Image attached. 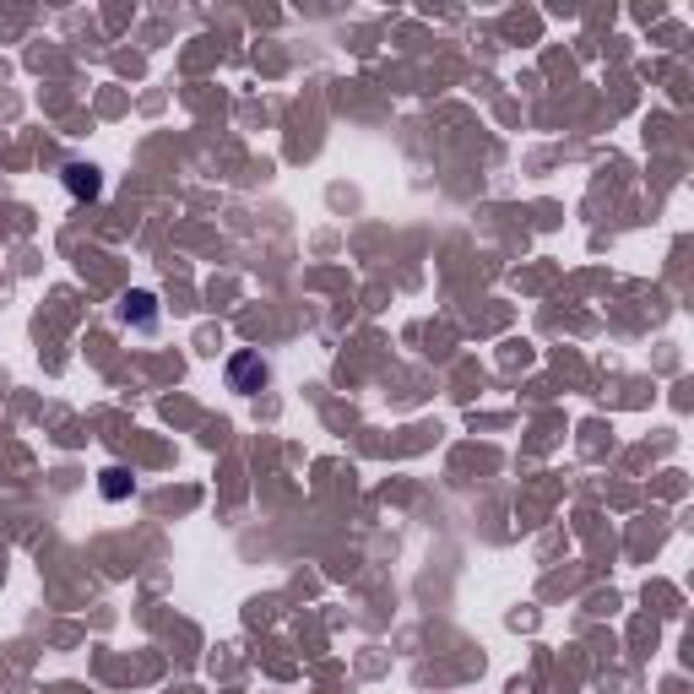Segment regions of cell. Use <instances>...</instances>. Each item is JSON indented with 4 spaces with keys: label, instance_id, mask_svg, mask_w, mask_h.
Instances as JSON below:
<instances>
[{
    "label": "cell",
    "instance_id": "2",
    "mask_svg": "<svg viewBox=\"0 0 694 694\" xmlns=\"http://www.w3.org/2000/svg\"><path fill=\"white\" fill-rule=\"evenodd\" d=\"M119 321L131 326V331H158V298L142 293V288L125 293V298H119Z\"/></svg>",
    "mask_w": 694,
    "mask_h": 694
},
{
    "label": "cell",
    "instance_id": "3",
    "mask_svg": "<svg viewBox=\"0 0 694 694\" xmlns=\"http://www.w3.org/2000/svg\"><path fill=\"white\" fill-rule=\"evenodd\" d=\"M66 191H71V196H82V201H93V196L103 191V179H98V168H93V163H66Z\"/></svg>",
    "mask_w": 694,
    "mask_h": 694
},
{
    "label": "cell",
    "instance_id": "1",
    "mask_svg": "<svg viewBox=\"0 0 694 694\" xmlns=\"http://www.w3.org/2000/svg\"><path fill=\"white\" fill-rule=\"evenodd\" d=\"M266 380H272V363H266L261 353H249V347H244V353H233V358H228V391L256 396Z\"/></svg>",
    "mask_w": 694,
    "mask_h": 694
},
{
    "label": "cell",
    "instance_id": "4",
    "mask_svg": "<svg viewBox=\"0 0 694 694\" xmlns=\"http://www.w3.org/2000/svg\"><path fill=\"white\" fill-rule=\"evenodd\" d=\"M98 488H103V499H131V488H136V478H131V472H125V467H109Z\"/></svg>",
    "mask_w": 694,
    "mask_h": 694
}]
</instances>
